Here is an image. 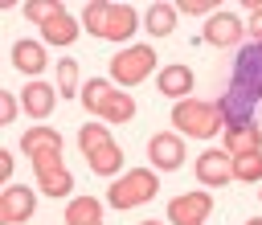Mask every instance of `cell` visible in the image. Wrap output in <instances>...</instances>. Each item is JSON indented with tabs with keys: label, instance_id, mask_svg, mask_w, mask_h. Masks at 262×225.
<instances>
[{
	"label": "cell",
	"instance_id": "6da1fadb",
	"mask_svg": "<svg viewBox=\"0 0 262 225\" xmlns=\"http://www.w3.org/2000/svg\"><path fill=\"white\" fill-rule=\"evenodd\" d=\"M258 98H262V45H246L233 61L229 94L217 98V106L225 115V127L229 123H250V110L258 106Z\"/></svg>",
	"mask_w": 262,
	"mask_h": 225
},
{
	"label": "cell",
	"instance_id": "7a4b0ae2",
	"mask_svg": "<svg viewBox=\"0 0 262 225\" xmlns=\"http://www.w3.org/2000/svg\"><path fill=\"white\" fill-rule=\"evenodd\" d=\"M172 127H180V135H192V139H213L217 131H225V115L217 102L184 98L172 106Z\"/></svg>",
	"mask_w": 262,
	"mask_h": 225
},
{
	"label": "cell",
	"instance_id": "3957f363",
	"mask_svg": "<svg viewBox=\"0 0 262 225\" xmlns=\"http://www.w3.org/2000/svg\"><path fill=\"white\" fill-rule=\"evenodd\" d=\"M156 192H160V176L151 168H135V172L115 176V184L106 188V205L111 209H135V205H147Z\"/></svg>",
	"mask_w": 262,
	"mask_h": 225
},
{
	"label": "cell",
	"instance_id": "277c9868",
	"mask_svg": "<svg viewBox=\"0 0 262 225\" xmlns=\"http://www.w3.org/2000/svg\"><path fill=\"white\" fill-rule=\"evenodd\" d=\"M151 70H156L151 45H127L111 57V82H119V86H139L143 78H151Z\"/></svg>",
	"mask_w": 262,
	"mask_h": 225
},
{
	"label": "cell",
	"instance_id": "5b68a950",
	"mask_svg": "<svg viewBox=\"0 0 262 225\" xmlns=\"http://www.w3.org/2000/svg\"><path fill=\"white\" fill-rule=\"evenodd\" d=\"M33 172H37V192H45V196H66V192H74V172L61 164V155L53 151V155H37L33 160Z\"/></svg>",
	"mask_w": 262,
	"mask_h": 225
},
{
	"label": "cell",
	"instance_id": "8992f818",
	"mask_svg": "<svg viewBox=\"0 0 262 225\" xmlns=\"http://www.w3.org/2000/svg\"><path fill=\"white\" fill-rule=\"evenodd\" d=\"M213 213V192H180L168 200V225H205Z\"/></svg>",
	"mask_w": 262,
	"mask_h": 225
},
{
	"label": "cell",
	"instance_id": "52a82bcc",
	"mask_svg": "<svg viewBox=\"0 0 262 225\" xmlns=\"http://www.w3.org/2000/svg\"><path fill=\"white\" fill-rule=\"evenodd\" d=\"M37 209V196L29 184H8L0 192V225H25Z\"/></svg>",
	"mask_w": 262,
	"mask_h": 225
},
{
	"label": "cell",
	"instance_id": "ba28073f",
	"mask_svg": "<svg viewBox=\"0 0 262 225\" xmlns=\"http://www.w3.org/2000/svg\"><path fill=\"white\" fill-rule=\"evenodd\" d=\"M242 33H246V25H242L233 12H213V16L205 20V29H201L205 45H213V49H233V45L242 41Z\"/></svg>",
	"mask_w": 262,
	"mask_h": 225
},
{
	"label": "cell",
	"instance_id": "9c48e42d",
	"mask_svg": "<svg viewBox=\"0 0 262 225\" xmlns=\"http://www.w3.org/2000/svg\"><path fill=\"white\" fill-rule=\"evenodd\" d=\"M147 160L160 168V172H176L184 164V135H172V131H160L147 139Z\"/></svg>",
	"mask_w": 262,
	"mask_h": 225
},
{
	"label": "cell",
	"instance_id": "30bf717a",
	"mask_svg": "<svg viewBox=\"0 0 262 225\" xmlns=\"http://www.w3.org/2000/svg\"><path fill=\"white\" fill-rule=\"evenodd\" d=\"M196 180H201L205 188H221V184H229V180H233V155H229L225 147L201 151V160H196Z\"/></svg>",
	"mask_w": 262,
	"mask_h": 225
},
{
	"label": "cell",
	"instance_id": "8fae6325",
	"mask_svg": "<svg viewBox=\"0 0 262 225\" xmlns=\"http://www.w3.org/2000/svg\"><path fill=\"white\" fill-rule=\"evenodd\" d=\"M53 106H57V90L49 82H41V78H29L25 90H20V110L29 119H49Z\"/></svg>",
	"mask_w": 262,
	"mask_h": 225
},
{
	"label": "cell",
	"instance_id": "7c38bea8",
	"mask_svg": "<svg viewBox=\"0 0 262 225\" xmlns=\"http://www.w3.org/2000/svg\"><path fill=\"white\" fill-rule=\"evenodd\" d=\"M135 8L131 4H106V20H102V37L98 41H131L135 37Z\"/></svg>",
	"mask_w": 262,
	"mask_h": 225
},
{
	"label": "cell",
	"instance_id": "4fadbf2b",
	"mask_svg": "<svg viewBox=\"0 0 262 225\" xmlns=\"http://www.w3.org/2000/svg\"><path fill=\"white\" fill-rule=\"evenodd\" d=\"M225 151L229 155H246V151H262V127L250 119V123H229L225 131Z\"/></svg>",
	"mask_w": 262,
	"mask_h": 225
},
{
	"label": "cell",
	"instance_id": "5bb4252c",
	"mask_svg": "<svg viewBox=\"0 0 262 225\" xmlns=\"http://www.w3.org/2000/svg\"><path fill=\"white\" fill-rule=\"evenodd\" d=\"M20 151L29 155V160H37V155H61V135L53 131V127H25V135H20Z\"/></svg>",
	"mask_w": 262,
	"mask_h": 225
},
{
	"label": "cell",
	"instance_id": "9a60e30c",
	"mask_svg": "<svg viewBox=\"0 0 262 225\" xmlns=\"http://www.w3.org/2000/svg\"><path fill=\"white\" fill-rule=\"evenodd\" d=\"M12 65H16L20 74H29V78H41V70L49 65L45 41H16V45H12Z\"/></svg>",
	"mask_w": 262,
	"mask_h": 225
},
{
	"label": "cell",
	"instance_id": "2e32d148",
	"mask_svg": "<svg viewBox=\"0 0 262 225\" xmlns=\"http://www.w3.org/2000/svg\"><path fill=\"white\" fill-rule=\"evenodd\" d=\"M156 86H160V94H164V98L184 102V98L192 94V70H188V65H164V70H160V78H156Z\"/></svg>",
	"mask_w": 262,
	"mask_h": 225
},
{
	"label": "cell",
	"instance_id": "e0dca14e",
	"mask_svg": "<svg viewBox=\"0 0 262 225\" xmlns=\"http://www.w3.org/2000/svg\"><path fill=\"white\" fill-rule=\"evenodd\" d=\"M78 33H82V25L70 16V8H61L53 20H45V25H41V41H45V45H74V41H78Z\"/></svg>",
	"mask_w": 262,
	"mask_h": 225
},
{
	"label": "cell",
	"instance_id": "ac0fdd59",
	"mask_svg": "<svg viewBox=\"0 0 262 225\" xmlns=\"http://www.w3.org/2000/svg\"><path fill=\"white\" fill-rule=\"evenodd\" d=\"M66 225H102V200L98 196H74L66 205Z\"/></svg>",
	"mask_w": 262,
	"mask_h": 225
},
{
	"label": "cell",
	"instance_id": "d6986e66",
	"mask_svg": "<svg viewBox=\"0 0 262 225\" xmlns=\"http://www.w3.org/2000/svg\"><path fill=\"white\" fill-rule=\"evenodd\" d=\"M135 119V94H123V90H111V98L102 102V123L111 127H123Z\"/></svg>",
	"mask_w": 262,
	"mask_h": 225
},
{
	"label": "cell",
	"instance_id": "ffe728a7",
	"mask_svg": "<svg viewBox=\"0 0 262 225\" xmlns=\"http://www.w3.org/2000/svg\"><path fill=\"white\" fill-rule=\"evenodd\" d=\"M176 16H180L176 4H164V0H160V4H151V8L143 12V29H147L151 37H168V33L176 29Z\"/></svg>",
	"mask_w": 262,
	"mask_h": 225
},
{
	"label": "cell",
	"instance_id": "44dd1931",
	"mask_svg": "<svg viewBox=\"0 0 262 225\" xmlns=\"http://www.w3.org/2000/svg\"><path fill=\"white\" fill-rule=\"evenodd\" d=\"M90 172H94V176H119V172H123V147H119V143L98 147V151L90 155Z\"/></svg>",
	"mask_w": 262,
	"mask_h": 225
},
{
	"label": "cell",
	"instance_id": "7402d4cb",
	"mask_svg": "<svg viewBox=\"0 0 262 225\" xmlns=\"http://www.w3.org/2000/svg\"><path fill=\"white\" fill-rule=\"evenodd\" d=\"M106 143H115V139H111V127H102V123H86V127H78V147H82L86 160H90L98 147H106Z\"/></svg>",
	"mask_w": 262,
	"mask_h": 225
},
{
	"label": "cell",
	"instance_id": "603a6c76",
	"mask_svg": "<svg viewBox=\"0 0 262 225\" xmlns=\"http://www.w3.org/2000/svg\"><path fill=\"white\" fill-rule=\"evenodd\" d=\"M111 82H102V78H90V82H82V106L90 110V115H102V102L111 98Z\"/></svg>",
	"mask_w": 262,
	"mask_h": 225
},
{
	"label": "cell",
	"instance_id": "cb8c5ba5",
	"mask_svg": "<svg viewBox=\"0 0 262 225\" xmlns=\"http://www.w3.org/2000/svg\"><path fill=\"white\" fill-rule=\"evenodd\" d=\"M233 180H242V184H254V180H262V151L233 155Z\"/></svg>",
	"mask_w": 262,
	"mask_h": 225
},
{
	"label": "cell",
	"instance_id": "d4e9b609",
	"mask_svg": "<svg viewBox=\"0 0 262 225\" xmlns=\"http://www.w3.org/2000/svg\"><path fill=\"white\" fill-rule=\"evenodd\" d=\"M57 94H82V74H78V61H57Z\"/></svg>",
	"mask_w": 262,
	"mask_h": 225
},
{
	"label": "cell",
	"instance_id": "484cf974",
	"mask_svg": "<svg viewBox=\"0 0 262 225\" xmlns=\"http://www.w3.org/2000/svg\"><path fill=\"white\" fill-rule=\"evenodd\" d=\"M20 12H25V20H33V25L41 29L45 20H53V16L61 12V4H57V0H29V4L20 8Z\"/></svg>",
	"mask_w": 262,
	"mask_h": 225
},
{
	"label": "cell",
	"instance_id": "4316f807",
	"mask_svg": "<svg viewBox=\"0 0 262 225\" xmlns=\"http://www.w3.org/2000/svg\"><path fill=\"white\" fill-rule=\"evenodd\" d=\"M106 4H111V0H90V4L82 8V29H86L90 37H102V20H106Z\"/></svg>",
	"mask_w": 262,
	"mask_h": 225
},
{
	"label": "cell",
	"instance_id": "83f0119b",
	"mask_svg": "<svg viewBox=\"0 0 262 225\" xmlns=\"http://www.w3.org/2000/svg\"><path fill=\"white\" fill-rule=\"evenodd\" d=\"M176 12H184V16H213L221 8H217V0H184V4H176Z\"/></svg>",
	"mask_w": 262,
	"mask_h": 225
},
{
	"label": "cell",
	"instance_id": "f1b7e54d",
	"mask_svg": "<svg viewBox=\"0 0 262 225\" xmlns=\"http://www.w3.org/2000/svg\"><path fill=\"white\" fill-rule=\"evenodd\" d=\"M16 115H20V102H16V94L4 90V94H0V127H8Z\"/></svg>",
	"mask_w": 262,
	"mask_h": 225
},
{
	"label": "cell",
	"instance_id": "f546056e",
	"mask_svg": "<svg viewBox=\"0 0 262 225\" xmlns=\"http://www.w3.org/2000/svg\"><path fill=\"white\" fill-rule=\"evenodd\" d=\"M246 33L254 37V45H262V4L250 12V20H246Z\"/></svg>",
	"mask_w": 262,
	"mask_h": 225
},
{
	"label": "cell",
	"instance_id": "4dcf8cb0",
	"mask_svg": "<svg viewBox=\"0 0 262 225\" xmlns=\"http://www.w3.org/2000/svg\"><path fill=\"white\" fill-rule=\"evenodd\" d=\"M12 176V155H8V147H0V180H8Z\"/></svg>",
	"mask_w": 262,
	"mask_h": 225
},
{
	"label": "cell",
	"instance_id": "1f68e13d",
	"mask_svg": "<svg viewBox=\"0 0 262 225\" xmlns=\"http://www.w3.org/2000/svg\"><path fill=\"white\" fill-rule=\"evenodd\" d=\"M139 225H168V221H139Z\"/></svg>",
	"mask_w": 262,
	"mask_h": 225
},
{
	"label": "cell",
	"instance_id": "d6a6232c",
	"mask_svg": "<svg viewBox=\"0 0 262 225\" xmlns=\"http://www.w3.org/2000/svg\"><path fill=\"white\" fill-rule=\"evenodd\" d=\"M246 225H262V217H250V221H246Z\"/></svg>",
	"mask_w": 262,
	"mask_h": 225
},
{
	"label": "cell",
	"instance_id": "836d02e7",
	"mask_svg": "<svg viewBox=\"0 0 262 225\" xmlns=\"http://www.w3.org/2000/svg\"><path fill=\"white\" fill-rule=\"evenodd\" d=\"M258 196H262V192H258Z\"/></svg>",
	"mask_w": 262,
	"mask_h": 225
}]
</instances>
